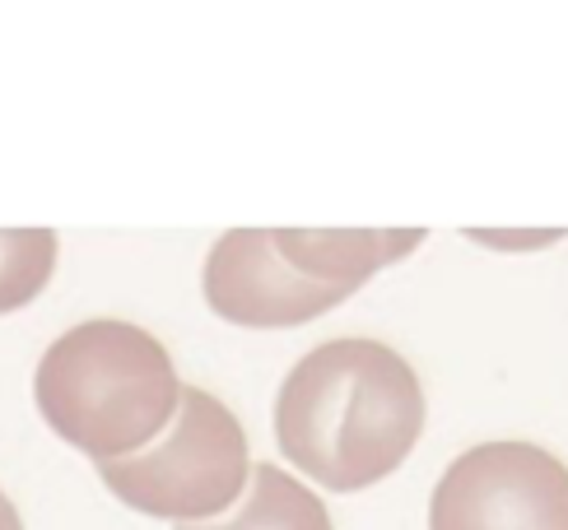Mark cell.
<instances>
[{"label":"cell","instance_id":"obj_1","mask_svg":"<svg viewBox=\"0 0 568 530\" xmlns=\"http://www.w3.org/2000/svg\"><path fill=\"white\" fill-rule=\"evenodd\" d=\"M419 377L377 340H331L303 354L275 400L284 461L336 493L387 479L419 442Z\"/></svg>","mask_w":568,"mask_h":530},{"label":"cell","instance_id":"obj_5","mask_svg":"<svg viewBox=\"0 0 568 530\" xmlns=\"http://www.w3.org/2000/svg\"><path fill=\"white\" fill-rule=\"evenodd\" d=\"M349 294L307 279L298 265L280 252L275 228H233L224 233L205 261V303L215 317L252 330L303 326L322 312L341 307Z\"/></svg>","mask_w":568,"mask_h":530},{"label":"cell","instance_id":"obj_3","mask_svg":"<svg viewBox=\"0 0 568 530\" xmlns=\"http://www.w3.org/2000/svg\"><path fill=\"white\" fill-rule=\"evenodd\" d=\"M103 485L126 508L159 521H215L247 489V438L229 409L201 391L182 387L169 428L135 456L99 466Z\"/></svg>","mask_w":568,"mask_h":530},{"label":"cell","instance_id":"obj_6","mask_svg":"<svg viewBox=\"0 0 568 530\" xmlns=\"http://www.w3.org/2000/svg\"><path fill=\"white\" fill-rule=\"evenodd\" d=\"M178 530H331V517L313 489H303L275 466H252L247 489L215 521L178 526Z\"/></svg>","mask_w":568,"mask_h":530},{"label":"cell","instance_id":"obj_8","mask_svg":"<svg viewBox=\"0 0 568 530\" xmlns=\"http://www.w3.org/2000/svg\"><path fill=\"white\" fill-rule=\"evenodd\" d=\"M0 530H23V521H19V512H14V502L0 493Z\"/></svg>","mask_w":568,"mask_h":530},{"label":"cell","instance_id":"obj_4","mask_svg":"<svg viewBox=\"0 0 568 530\" xmlns=\"http://www.w3.org/2000/svg\"><path fill=\"white\" fill-rule=\"evenodd\" d=\"M429 530H568V466L531 442H485L443 470Z\"/></svg>","mask_w":568,"mask_h":530},{"label":"cell","instance_id":"obj_2","mask_svg":"<svg viewBox=\"0 0 568 530\" xmlns=\"http://www.w3.org/2000/svg\"><path fill=\"white\" fill-rule=\"evenodd\" d=\"M33 396L52 432L89 461H122L169 428L182 381L150 330L126 322L70 326L42 354Z\"/></svg>","mask_w":568,"mask_h":530},{"label":"cell","instance_id":"obj_7","mask_svg":"<svg viewBox=\"0 0 568 530\" xmlns=\"http://www.w3.org/2000/svg\"><path fill=\"white\" fill-rule=\"evenodd\" d=\"M57 271L52 228H0V317L29 307Z\"/></svg>","mask_w":568,"mask_h":530}]
</instances>
